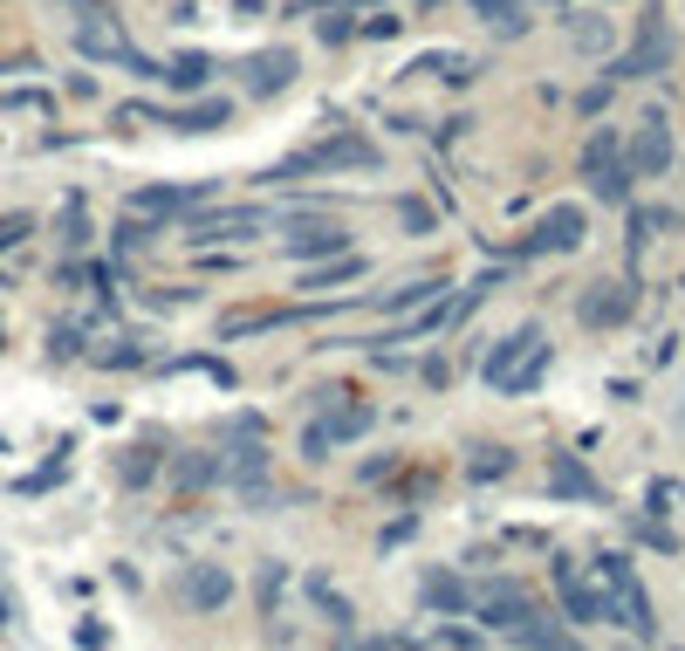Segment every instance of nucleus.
<instances>
[{
    "mask_svg": "<svg viewBox=\"0 0 685 651\" xmlns=\"http://www.w3.org/2000/svg\"><path fill=\"white\" fill-rule=\"evenodd\" d=\"M548 363H555V343L542 337V322H521L514 337H501V343L487 350L480 378H487L494 391H507V398H528V391L548 378Z\"/></svg>",
    "mask_w": 685,
    "mask_h": 651,
    "instance_id": "obj_1",
    "label": "nucleus"
},
{
    "mask_svg": "<svg viewBox=\"0 0 685 651\" xmlns=\"http://www.w3.org/2000/svg\"><path fill=\"white\" fill-rule=\"evenodd\" d=\"M315 172H377V144L356 138V131H330L302 151H289L281 166L268 172V186H289V179H315Z\"/></svg>",
    "mask_w": 685,
    "mask_h": 651,
    "instance_id": "obj_2",
    "label": "nucleus"
},
{
    "mask_svg": "<svg viewBox=\"0 0 685 651\" xmlns=\"http://www.w3.org/2000/svg\"><path fill=\"white\" fill-rule=\"evenodd\" d=\"M596 583H603V610H611V624H624L637 644L658 638V624H652V597H644L631 555H596Z\"/></svg>",
    "mask_w": 685,
    "mask_h": 651,
    "instance_id": "obj_3",
    "label": "nucleus"
},
{
    "mask_svg": "<svg viewBox=\"0 0 685 651\" xmlns=\"http://www.w3.org/2000/svg\"><path fill=\"white\" fill-rule=\"evenodd\" d=\"M583 179L603 207H631V158H624V138L611 124H596L590 144H583Z\"/></svg>",
    "mask_w": 685,
    "mask_h": 651,
    "instance_id": "obj_4",
    "label": "nucleus"
},
{
    "mask_svg": "<svg viewBox=\"0 0 685 651\" xmlns=\"http://www.w3.org/2000/svg\"><path fill=\"white\" fill-rule=\"evenodd\" d=\"M672 28H665V14L658 8H644L637 14V42L631 49H617V62H611V83H644V76H658V69H672Z\"/></svg>",
    "mask_w": 685,
    "mask_h": 651,
    "instance_id": "obj_5",
    "label": "nucleus"
},
{
    "mask_svg": "<svg viewBox=\"0 0 685 651\" xmlns=\"http://www.w3.org/2000/svg\"><path fill=\"white\" fill-rule=\"evenodd\" d=\"M583 233H590L583 207H548V213L535 220V233H521V240H514V254H521V261H535V254H576V248H583Z\"/></svg>",
    "mask_w": 685,
    "mask_h": 651,
    "instance_id": "obj_6",
    "label": "nucleus"
},
{
    "mask_svg": "<svg viewBox=\"0 0 685 651\" xmlns=\"http://www.w3.org/2000/svg\"><path fill=\"white\" fill-rule=\"evenodd\" d=\"M576 316L590 322V330H624V322L637 316V289L631 281H590V289L576 296Z\"/></svg>",
    "mask_w": 685,
    "mask_h": 651,
    "instance_id": "obj_7",
    "label": "nucleus"
},
{
    "mask_svg": "<svg viewBox=\"0 0 685 651\" xmlns=\"http://www.w3.org/2000/svg\"><path fill=\"white\" fill-rule=\"evenodd\" d=\"M480 618H487V631H507V638H514L528 618H542V610H535V597L521 590V583L487 577V583H480Z\"/></svg>",
    "mask_w": 685,
    "mask_h": 651,
    "instance_id": "obj_8",
    "label": "nucleus"
},
{
    "mask_svg": "<svg viewBox=\"0 0 685 651\" xmlns=\"http://www.w3.org/2000/svg\"><path fill=\"white\" fill-rule=\"evenodd\" d=\"M555 590H562V610H570L576 624H611V610H603V583H590L576 562H555Z\"/></svg>",
    "mask_w": 685,
    "mask_h": 651,
    "instance_id": "obj_9",
    "label": "nucleus"
},
{
    "mask_svg": "<svg viewBox=\"0 0 685 651\" xmlns=\"http://www.w3.org/2000/svg\"><path fill=\"white\" fill-rule=\"evenodd\" d=\"M624 158H631V172H644V179H658V172H672V124L652 110L637 124V138L624 144Z\"/></svg>",
    "mask_w": 685,
    "mask_h": 651,
    "instance_id": "obj_10",
    "label": "nucleus"
},
{
    "mask_svg": "<svg viewBox=\"0 0 685 651\" xmlns=\"http://www.w3.org/2000/svg\"><path fill=\"white\" fill-rule=\"evenodd\" d=\"M240 83H248V97H274L295 83V49H261L240 62Z\"/></svg>",
    "mask_w": 685,
    "mask_h": 651,
    "instance_id": "obj_11",
    "label": "nucleus"
},
{
    "mask_svg": "<svg viewBox=\"0 0 685 651\" xmlns=\"http://www.w3.org/2000/svg\"><path fill=\"white\" fill-rule=\"evenodd\" d=\"M131 124H172V131H220L226 124V103L220 97H206V103H185V110H124Z\"/></svg>",
    "mask_w": 685,
    "mask_h": 651,
    "instance_id": "obj_12",
    "label": "nucleus"
},
{
    "mask_svg": "<svg viewBox=\"0 0 685 651\" xmlns=\"http://www.w3.org/2000/svg\"><path fill=\"white\" fill-rule=\"evenodd\" d=\"M179 597H185L192 610H220V603H233V569H220V562H192L185 577H179Z\"/></svg>",
    "mask_w": 685,
    "mask_h": 651,
    "instance_id": "obj_13",
    "label": "nucleus"
},
{
    "mask_svg": "<svg viewBox=\"0 0 685 651\" xmlns=\"http://www.w3.org/2000/svg\"><path fill=\"white\" fill-rule=\"evenodd\" d=\"M281 248H289V261H322V254H343V227L336 220H302L281 233Z\"/></svg>",
    "mask_w": 685,
    "mask_h": 651,
    "instance_id": "obj_14",
    "label": "nucleus"
},
{
    "mask_svg": "<svg viewBox=\"0 0 685 651\" xmlns=\"http://www.w3.org/2000/svg\"><path fill=\"white\" fill-rule=\"evenodd\" d=\"M261 220H268L261 207H233V213H199V220L185 227V240H199V248H206V240H248V233H254Z\"/></svg>",
    "mask_w": 685,
    "mask_h": 651,
    "instance_id": "obj_15",
    "label": "nucleus"
},
{
    "mask_svg": "<svg viewBox=\"0 0 685 651\" xmlns=\"http://www.w3.org/2000/svg\"><path fill=\"white\" fill-rule=\"evenodd\" d=\"M425 610H446V618H466V610H480V590L466 577H446V569H432L425 577Z\"/></svg>",
    "mask_w": 685,
    "mask_h": 651,
    "instance_id": "obj_16",
    "label": "nucleus"
},
{
    "mask_svg": "<svg viewBox=\"0 0 685 651\" xmlns=\"http://www.w3.org/2000/svg\"><path fill=\"white\" fill-rule=\"evenodd\" d=\"M206 192H213L206 179H199V186H144V192H131V213H185Z\"/></svg>",
    "mask_w": 685,
    "mask_h": 651,
    "instance_id": "obj_17",
    "label": "nucleus"
},
{
    "mask_svg": "<svg viewBox=\"0 0 685 651\" xmlns=\"http://www.w3.org/2000/svg\"><path fill=\"white\" fill-rule=\"evenodd\" d=\"M165 83H172V90H206V83H213V56H199V49H192V56H172V62H165Z\"/></svg>",
    "mask_w": 685,
    "mask_h": 651,
    "instance_id": "obj_18",
    "label": "nucleus"
},
{
    "mask_svg": "<svg viewBox=\"0 0 685 651\" xmlns=\"http://www.w3.org/2000/svg\"><path fill=\"white\" fill-rule=\"evenodd\" d=\"M356 274H364V254H336L330 268L302 261V289H343V281H356Z\"/></svg>",
    "mask_w": 685,
    "mask_h": 651,
    "instance_id": "obj_19",
    "label": "nucleus"
},
{
    "mask_svg": "<svg viewBox=\"0 0 685 651\" xmlns=\"http://www.w3.org/2000/svg\"><path fill=\"white\" fill-rule=\"evenodd\" d=\"M322 425H330V432H336V445H343V439H364V432L377 425V412L350 398V404H330V419H322Z\"/></svg>",
    "mask_w": 685,
    "mask_h": 651,
    "instance_id": "obj_20",
    "label": "nucleus"
},
{
    "mask_svg": "<svg viewBox=\"0 0 685 651\" xmlns=\"http://www.w3.org/2000/svg\"><path fill=\"white\" fill-rule=\"evenodd\" d=\"M555 494H570V501H596V480H590V467H583L576 453H562V460H555Z\"/></svg>",
    "mask_w": 685,
    "mask_h": 651,
    "instance_id": "obj_21",
    "label": "nucleus"
},
{
    "mask_svg": "<svg viewBox=\"0 0 685 651\" xmlns=\"http://www.w3.org/2000/svg\"><path fill=\"white\" fill-rule=\"evenodd\" d=\"M261 473H268V453H261V445H254V439H248V445H233V480L248 487L254 501H261Z\"/></svg>",
    "mask_w": 685,
    "mask_h": 651,
    "instance_id": "obj_22",
    "label": "nucleus"
},
{
    "mask_svg": "<svg viewBox=\"0 0 685 651\" xmlns=\"http://www.w3.org/2000/svg\"><path fill=\"white\" fill-rule=\"evenodd\" d=\"M570 42H576L583 56L611 49V21H603V14H570Z\"/></svg>",
    "mask_w": 685,
    "mask_h": 651,
    "instance_id": "obj_23",
    "label": "nucleus"
},
{
    "mask_svg": "<svg viewBox=\"0 0 685 651\" xmlns=\"http://www.w3.org/2000/svg\"><path fill=\"white\" fill-rule=\"evenodd\" d=\"M514 8H521V0H473V14H480V21H494V28H507V34H521V28H528V21H521Z\"/></svg>",
    "mask_w": 685,
    "mask_h": 651,
    "instance_id": "obj_24",
    "label": "nucleus"
},
{
    "mask_svg": "<svg viewBox=\"0 0 685 651\" xmlns=\"http://www.w3.org/2000/svg\"><path fill=\"white\" fill-rule=\"evenodd\" d=\"M220 480V460L213 453H185L179 460V487H213Z\"/></svg>",
    "mask_w": 685,
    "mask_h": 651,
    "instance_id": "obj_25",
    "label": "nucleus"
},
{
    "mask_svg": "<svg viewBox=\"0 0 685 651\" xmlns=\"http://www.w3.org/2000/svg\"><path fill=\"white\" fill-rule=\"evenodd\" d=\"M309 597H315V603H322V610H330V618H336V631H343V638H350V603H343V597H336V590H330V577H309Z\"/></svg>",
    "mask_w": 685,
    "mask_h": 651,
    "instance_id": "obj_26",
    "label": "nucleus"
},
{
    "mask_svg": "<svg viewBox=\"0 0 685 651\" xmlns=\"http://www.w3.org/2000/svg\"><path fill=\"white\" fill-rule=\"evenodd\" d=\"M514 644H576V638L562 631V624H548V618H528V624L514 631Z\"/></svg>",
    "mask_w": 685,
    "mask_h": 651,
    "instance_id": "obj_27",
    "label": "nucleus"
},
{
    "mask_svg": "<svg viewBox=\"0 0 685 651\" xmlns=\"http://www.w3.org/2000/svg\"><path fill=\"white\" fill-rule=\"evenodd\" d=\"M507 467H514V460L501 453V445H473V480H501Z\"/></svg>",
    "mask_w": 685,
    "mask_h": 651,
    "instance_id": "obj_28",
    "label": "nucleus"
},
{
    "mask_svg": "<svg viewBox=\"0 0 685 651\" xmlns=\"http://www.w3.org/2000/svg\"><path fill=\"white\" fill-rule=\"evenodd\" d=\"M397 220H405V233H425V227H432V207H425V199H397Z\"/></svg>",
    "mask_w": 685,
    "mask_h": 651,
    "instance_id": "obj_29",
    "label": "nucleus"
},
{
    "mask_svg": "<svg viewBox=\"0 0 685 651\" xmlns=\"http://www.w3.org/2000/svg\"><path fill=\"white\" fill-rule=\"evenodd\" d=\"M151 473H158V453H151V445H144V453H131V460H124V487H144Z\"/></svg>",
    "mask_w": 685,
    "mask_h": 651,
    "instance_id": "obj_30",
    "label": "nucleus"
},
{
    "mask_svg": "<svg viewBox=\"0 0 685 651\" xmlns=\"http://www.w3.org/2000/svg\"><path fill=\"white\" fill-rule=\"evenodd\" d=\"M678 501H685V487H678V480H652V514H672Z\"/></svg>",
    "mask_w": 685,
    "mask_h": 651,
    "instance_id": "obj_31",
    "label": "nucleus"
},
{
    "mask_svg": "<svg viewBox=\"0 0 685 651\" xmlns=\"http://www.w3.org/2000/svg\"><path fill=\"white\" fill-rule=\"evenodd\" d=\"M274 603H281V562L261 569V610H274Z\"/></svg>",
    "mask_w": 685,
    "mask_h": 651,
    "instance_id": "obj_32",
    "label": "nucleus"
},
{
    "mask_svg": "<svg viewBox=\"0 0 685 651\" xmlns=\"http://www.w3.org/2000/svg\"><path fill=\"white\" fill-rule=\"evenodd\" d=\"M412 528H419V514H397V521L384 528V549H397V542H405V535H412Z\"/></svg>",
    "mask_w": 685,
    "mask_h": 651,
    "instance_id": "obj_33",
    "label": "nucleus"
},
{
    "mask_svg": "<svg viewBox=\"0 0 685 651\" xmlns=\"http://www.w3.org/2000/svg\"><path fill=\"white\" fill-rule=\"evenodd\" d=\"M0 618H8V603H0Z\"/></svg>",
    "mask_w": 685,
    "mask_h": 651,
    "instance_id": "obj_34",
    "label": "nucleus"
}]
</instances>
